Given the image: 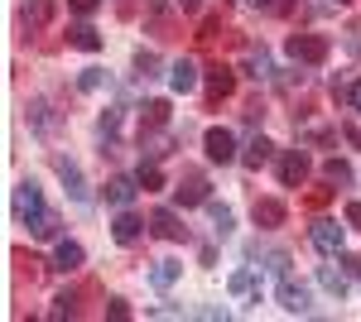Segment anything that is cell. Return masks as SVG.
<instances>
[{"label": "cell", "mask_w": 361, "mask_h": 322, "mask_svg": "<svg viewBox=\"0 0 361 322\" xmlns=\"http://www.w3.org/2000/svg\"><path fill=\"white\" fill-rule=\"evenodd\" d=\"M289 58L299 68H318V63H328V39L323 34H294L289 39Z\"/></svg>", "instance_id": "obj_1"}, {"label": "cell", "mask_w": 361, "mask_h": 322, "mask_svg": "<svg viewBox=\"0 0 361 322\" xmlns=\"http://www.w3.org/2000/svg\"><path fill=\"white\" fill-rule=\"evenodd\" d=\"M308 241H313V250H318V255L337 260V255H342V226H337L333 216H318V221L308 226Z\"/></svg>", "instance_id": "obj_2"}, {"label": "cell", "mask_w": 361, "mask_h": 322, "mask_svg": "<svg viewBox=\"0 0 361 322\" xmlns=\"http://www.w3.org/2000/svg\"><path fill=\"white\" fill-rule=\"evenodd\" d=\"M275 298H279V308H284V313H313V289L299 284V279H289V274L279 279Z\"/></svg>", "instance_id": "obj_3"}, {"label": "cell", "mask_w": 361, "mask_h": 322, "mask_svg": "<svg viewBox=\"0 0 361 322\" xmlns=\"http://www.w3.org/2000/svg\"><path fill=\"white\" fill-rule=\"evenodd\" d=\"M308 173H313V163H308L304 149H284V154H279V183H284V188H304Z\"/></svg>", "instance_id": "obj_4"}, {"label": "cell", "mask_w": 361, "mask_h": 322, "mask_svg": "<svg viewBox=\"0 0 361 322\" xmlns=\"http://www.w3.org/2000/svg\"><path fill=\"white\" fill-rule=\"evenodd\" d=\"M44 212V188H39V183H34V178H25V183H20V188H15V216H20V221H34V216Z\"/></svg>", "instance_id": "obj_5"}, {"label": "cell", "mask_w": 361, "mask_h": 322, "mask_svg": "<svg viewBox=\"0 0 361 322\" xmlns=\"http://www.w3.org/2000/svg\"><path fill=\"white\" fill-rule=\"evenodd\" d=\"M197 82H202V73H197V63H193V58H173V63H169V87H173L178 97L197 92Z\"/></svg>", "instance_id": "obj_6"}, {"label": "cell", "mask_w": 361, "mask_h": 322, "mask_svg": "<svg viewBox=\"0 0 361 322\" xmlns=\"http://www.w3.org/2000/svg\"><path fill=\"white\" fill-rule=\"evenodd\" d=\"M202 144H207V159L212 163H231L236 159V135L222 130V125H212V130L202 135Z\"/></svg>", "instance_id": "obj_7"}, {"label": "cell", "mask_w": 361, "mask_h": 322, "mask_svg": "<svg viewBox=\"0 0 361 322\" xmlns=\"http://www.w3.org/2000/svg\"><path fill=\"white\" fill-rule=\"evenodd\" d=\"M149 236H159V241H183L188 226H178L173 207H154V212H149Z\"/></svg>", "instance_id": "obj_8"}, {"label": "cell", "mask_w": 361, "mask_h": 322, "mask_svg": "<svg viewBox=\"0 0 361 322\" xmlns=\"http://www.w3.org/2000/svg\"><path fill=\"white\" fill-rule=\"evenodd\" d=\"M145 231H149V221H140L135 212H121L111 221V236H116V245H135L140 236H145Z\"/></svg>", "instance_id": "obj_9"}, {"label": "cell", "mask_w": 361, "mask_h": 322, "mask_svg": "<svg viewBox=\"0 0 361 322\" xmlns=\"http://www.w3.org/2000/svg\"><path fill=\"white\" fill-rule=\"evenodd\" d=\"M135 192H140V178H126V173H121V178L106 183V202H111L116 212H126V207L135 202Z\"/></svg>", "instance_id": "obj_10"}, {"label": "cell", "mask_w": 361, "mask_h": 322, "mask_svg": "<svg viewBox=\"0 0 361 322\" xmlns=\"http://www.w3.org/2000/svg\"><path fill=\"white\" fill-rule=\"evenodd\" d=\"M236 92V73L231 68H207V101H226Z\"/></svg>", "instance_id": "obj_11"}, {"label": "cell", "mask_w": 361, "mask_h": 322, "mask_svg": "<svg viewBox=\"0 0 361 322\" xmlns=\"http://www.w3.org/2000/svg\"><path fill=\"white\" fill-rule=\"evenodd\" d=\"M173 197H178L183 207H202V202H207V178H202V173H188V178L173 188Z\"/></svg>", "instance_id": "obj_12"}, {"label": "cell", "mask_w": 361, "mask_h": 322, "mask_svg": "<svg viewBox=\"0 0 361 322\" xmlns=\"http://www.w3.org/2000/svg\"><path fill=\"white\" fill-rule=\"evenodd\" d=\"M87 260V250L78 241H58L54 245V269H63V274H73V269H82Z\"/></svg>", "instance_id": "obj_13"}, {"label": "cell", "mask_w": 361, "mask_h": 322, "mask_svg": "<svg viewBox=\"0 0 361 322\" xmlns=\"http://www.w3.org/2000/svg\"><path fill=\"white\" fill-rule=\"evenodd\" d=\"M318 284H323L333 298H342L347 289H352V269H347V265H342V269H337V265H323V269H318Z\"/></svg>", "instance_id": "obj_14"}, {"label": "cell", "mask_w": 361, "mask_h": 322, "mask_svg": "<svg viewBox=\"0 0 361 322\" xmlns=\"http://www.w3.org/2000/svg\"><path fill=\"white\" fill-rule=\"evenodd\" d=\"M54 168H58V178L68 183V192H73V202H87V183H82V168H78V163H73V159H58Z\"/></svg>", "instance_id": "obj_15"}, {"label": "cell", "mask_w": 361, "mask_h": 322, "mask_svg": "<svg viewBox=\"0 0 361 322\" xmlns=\"http://www.w3.org/2000/svg\"><path fill=\"white\" fill-rule=\"evenodd\" d=\"M20 20H25V29H44L49 20H54V0H25Z\"/></svg>", "instance_id": "obj_16"}, {"label": "cell", "mask_w": 361, "mask_h": 322, "mask_svg": "<svg viewBox=\"0 0 361 322\" xmlns=\"http://www.w3.org/2000/svg\"><path fill=\"white\" fill-rule=\"evenodd\" d=\"M178 274H183L178 260H154V265H149V284H154V289H173Z\"/></svg>", "instance_id": "obj_17"}, {"label": "cell", "mask_w": 361, "mask_h": 322, "mask_svg": "<svg viewBox=\"0 0 361 322\" xmlns=\"http://www.w3.org/2000/svg\"><path fill=\"white\" fill-rule=\"evenodd\" d=\"M169 144H173V140H169L164 130H154V135H140V159H149V163H159L169 154Z\"/></svg>", "instance_id": "obj_18"}, {"label": "cell", "mask_w": 361, "mask_h": 322, "mask_svg": "<svg viewBox=\"0 0 361 322\" xmlns=\"http://www.w3.org/2000/svg\"><path fill=\"white\" fill-rule=\"evenodd\" d=\"M279 221H284V202H275V197H260V202H255V226L275 231Z\"/></svg>", "instance_id": "obj_19"}, {"label": "cell", "mask_w": 361, "mask_h": 322, "mask_svg": "<svg viewBox=\"0 0 361 322\" xmlns=\"http://www.w3.org/2000/svg\"><path fill=\"white\" fill-rule=\"evenodd\" d=\"M226 289H231L236 298H255V289H260V265H255V269H236Z\"/></svg>", "instance_id": "obj_20"}, {"label": "cell", "mask_w": 361, "mask_h": 322, "mask_svg": "<svg viewBox=\"0 0 361 322\" xmlns=\"http://www.w3.org/2000/svg\"><path fill=\"white\" fill-rule=\"evenodd\" d=\"M246 78H255V82H270V78H275V63H270L265 49H250V54H246Z\"/></svg>", "instance_id": "obj_21"}, {"label": "cell", "mask_w": 361, "mask_h": 322, "mask_svg": "<svg viewBox=\"0 0 361 322\" xmlns=\"http://www.w3.org/2000/svg\"><path fill=\"white\" fill-rule=\"evenodd\" d=\"M202 207H207V216H212V226H217V236H231V226H236V212H231L226 202H217V197H207Z\"/></svg>", "instance_id": "obj_22"}, {"label": "cell", "mask_w": 361, "mask_h": 322, "mask_svg": "<svg viewBox=\"0 0 361 322\" xmlns=\"http://www.w3.org/2000/svg\"><path fill=\"white\" fill-rule=\"evenodd\" d=\"M68 44L82 49V54H97V49H102V34H97L92 25H73V29H68Z\"/></svg>", "instance_id": "obj_23"}, {"label": "cell", "mask_w": 361, "mask_h": 322, "mask_svg": "<svg viewBox=\"0 0 361 322\" xmlns=\"http://www.w3.org/2000/svg\"><path fill=\"white\" fill-rule=\"evenodd\" d=\"M270 154H275V144H270L265 135H255L246 144V154H241V163H246V168H260V163H270Z\"/></svg>", "instance_id": "obj_24"}, {"label": "cell", "mask_w": 361, "mask_h": 322, "mask_svg": "<svg viewBox=\"0 0 361 322\" xmlns=\"http://www.w3.org/2000/svg\"><path fill=\"white\" fill-rule=\"evenodd\" d=\"M29 236H39V241H54V236H58V216L44 207V212L29 221Z\"/></svg>", "instance_id": "obj_25"}, {"label": "cell", "mask_w": 361, "mask_h": 322, "mask_svg": "<svg viewBox=\"0 0 361 322\" xmlns=\"http://www.w3.org/2000/svg\"><path fill=\"white\" fill-rule=\"evenodd\" d=\"M323 178H328L333 188H347V183H352V163H342V159L323 163Z\"/></svg>", "instance_id": "obj_26"}, {"label": "cell", "mask_w": 361, "mask_h": 322, "mask_svg": "<svg viewBox=\"0 0 361 322\" xmlns=\"http://www.w3.org/2000/svg\"><path fill=\"white\" fill-rule=\"evenodd\" d=\"M102 87H106V73L102 68H82L78 73V92H102Z\"/></svg>", "instance_id": "obj_27"}, {"label": "cell", "mask_w": 361, "mask_h": 322, "mask_svg": "<svg viewBox=\"0 0 361 322\" xmlns=\"http://www.w3.org/2000/svg\"><path fill=\"white\" fill-rule=\"evenodd\" d=\"M140 188H145V192H159V188H164V173H159L154 163H140Z\"/></svg>", "instance_id": "obj_28"}, {"label": "cell", "mask_w": 361, "mask_h": 322, "mask_svg": "<svg viewBox=\"0 0 361 322\" xmlns=\"http://www.w3.org/2000/svg\"><path fill=\"white\" fill-rule=\"evenodd\" d=\"M164 120H169V101H149V106H145V125H149V130H159Z\"/></svg>", "instance_id": "obj_29"}, {"label": "cell", "mask_w": 361, "mask_h": 322, "mask_svg": "<svg viewBox=\"0 0 361 322\" xmlns=\"http://www.w3.org/2000/svg\"><path fill=\"white\" fill-rule=\"evenodd\" d=\"M260 269H265V274H279V279H284V274H289V255H284V250H270Z\"/></svg>", "instance_id": "obj_30"}, {"label": "cell", "mask_w": 361, "mask_h": 322, "mask_svg": "<svg viewBox=\"0 0 361 322\" xmlns=\"http://www.w3.org/2000/svg\"><path fill=\"white\" fill-rule=\"evenodd\" d=\"M116 130H121V111H106V116H102V125H97V135H102V140H106V144H111L116 140Z\"/></svg>", "instance_id": "obj_31"}, {"label": "cell", "mask_w": 361, "mask_h": 322, "mask_svg": "<svg viewBox=\"0 0 361 322\" xmlns=\"http://www.w3.org/2000/svg\"><path fill=\"white\" fill-rule=\"evenodd\" d=\"M73 313H78V298L73 294H58L54 308H49V318H73Z\"/></svg>", "instance_id": "obj_32"}, {"label": "cell", "mask_w": 361, "mask_h": 322, "mask_svg": "<svg viewBox=\"0 0 361 322\" xmlns=\"http://www.w3.org/2000/svg\"><path fill=\"white\" fill-rule=\"evenodd\" d=\"M106 313H111L116 322H126V318H130V303H126V298H111V303H106Z\"/></svg>", "instance_id": "obj_33"}, {"label": "cell", "mask_w": 361, "mask_h": 322, "mask_svg": "<svg viewBox=\"0 0 361 322\" xmlns=\"http://www.w3.org/2000/svg\"><path fill=\"white\" fill-rule=\"evenodd\" d=\"M135 68L145 73V78H154V68H159V58H154V54H135Z\"/></svg>", "instance_id": "obj_34"}, {"label": "cell", "mask_w": 361, "mask_h": 322, "mask_svg": "<svg viewBox=\"0 0 361 322\" xmlns=\"http://www.w3.org/2000/svg\"><path fill=\"white\" fill-rule=\"evenodd\" d=\"M250 10H265V15H279L284 10V0H246Z\"/></svg>", "instance_id": "obj_35"}, {"label": "cell", "mask_w": 361, "mask_h": 322, "mask_svg": "<svg viewBox=\"0 0 361 322\" xmlns=\"http://www.w3.org/2000/svg\"><path fill=\"white\" fill-rule=\"evenodd\" d=\"M308 5H313V10H318V15H333V10H342V5H347V0H308Z\"/></svg>", "instance_id": "obj_36"}, {"label": "cell", "mask_w": 361, "mask_h": 322, "mask_svg": "<svg viewBox=\"0 0 361 322\" xmlns=\"http://www.w3.org/2000/svg\"><path fill=\"white\" fill-rule=\"evenodd\" d=\"M342 216H347V226H361V202H347Z\"/></svg>", "instance_id": "obj_37"}, {"label": "cell", "mask_w": 361, "mask_h": 322, "mask_svg": "<svg viewBox=\"0 0 361 322\" xmlns=\"http://www.w3.org/2000/svg\"><path fill=\"white\" fill-rule=\"evenodd\" d=\"M68 5H73V10H78V15H92V10H97V5H102V0H68Z\"/></svg>", "instance_id": "obj_38"}, {"label": "cell", "mask_w": 361, "mask_h": 322, "mask_svg": "<svg viewBox=\"0 0 361 322\" xmlns=\"http://www.w3.org/2000/svg\"><path fill=\"white\" fill-rule=\"evenodd\" d=\"M342 135H347V144H357V149H361V125H342Z\"/></svg>", "instance_id": "obj_39"}, {"label": "cell", "mask_w": 361, "mask_h": 322, "mask_svg": "<svg viewBox=\"0 0 361 322\" xmlns=\"http://www.w3.org/2000/svg\"><path fill=\"white\" fill-rule=\"evenodd\" d=\"M352 106L361 111V82H357V87H352Z\"/></svg>", "instance_id": "obj_40"}, {"label": "cell", "mask_w": 361, "mask_h": 322, "mask_svg": "<svg viewBox=\"0 0 361 322\" xmlns=\"http://www.w3.org/2000/svg\"><path fill=\"white\" fill-rule=\"evenodd\" d=\"M178 5H183V10H197V5H202V0H178Z\"/></svg>", "instance_id": "obj_41"}]
</instances>
